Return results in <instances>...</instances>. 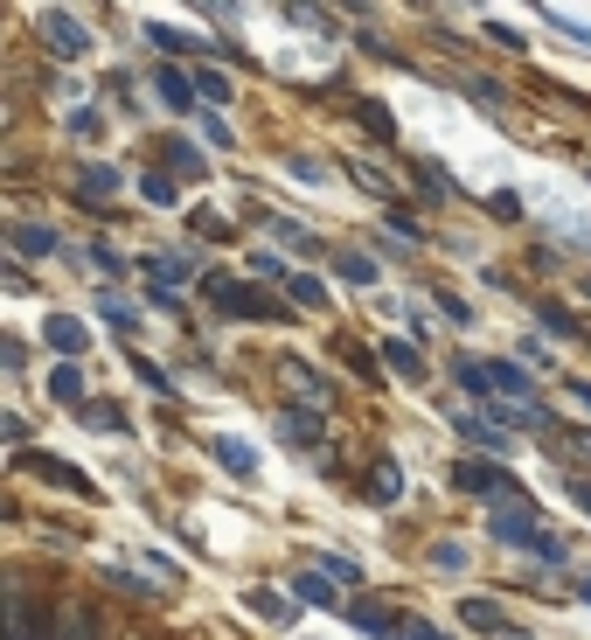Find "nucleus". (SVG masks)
Listing matches in <instances>:
<instances>
[{"label":"nucleus","mask_w":591,"mask_h":640,"mask_svg":"<svg viewBox=\"0 0 591 640\" xmlns=\"http://www.w3.org/2000/svg\"><path fill=\"white\" fill-rule=\"evenodd\" d=\"M209 299H216V313H231V320H279L272 293L237 286V278H209Z\"/></svg>","instance_id":"nucleus-1"},{"label":"nucleus","mask_w":591,"mask_h":640,"mask_svg":"<svg viewBox=\"0 0 591 640\" xmlns=\"http://www.w3.org/2000/svg\"><path fill=\"white\" fill-rule=\"evenodd\" d=\"M487 530H494V543H508V550H529V543H536V508L508 495V501H494Z\"/></svg>","instance_id":"nucleus-2"},{"label":"nucleus","mask_w":591,"mask_h":640,"mask_svg":"<svg viewBox=\"0 0 591 640\" xmlns=\"http://www.w3.org/2000/svg\"><path fill=\"white\" fill-rule=\"evenodd\" d=\"M452 487H460V495H487V501H508V466H487V460H460L452 466Z\"/></svg>","instance_id":"nucleus-3"},{"label":"nucleus","mask_w":591,"mask_h":640,"mask_svg":"<svg viewBox=\"0 0 591 640\" xmlns=\"http://www.w3.org/2000/svg\"><path fill=\"white\" fill-rule=\"evenodd\" d=\"M22 466H28V474H43L49 487H70V495H91V481H84L70 460H56V453H28V446H22Z\"/></svg>","instance_id":"nucleus-4"},{"label":"nucleus","mask_w":591,"mask_h":640,"mask_svg":"<svg viewBox=\"0 0 591 640\" xmlns=\"http://www.w3.org/2000/svg\"><path fill=\"white\" fill-rule=\"evenodd\" d=\"M43 43H49V49H63V56H84V49H91V35H84L78 14H56V8H49V14H43Z\"/></svg>","instance_id":"nucleus-5"},{"label":"nucleus","mask_w":591,"mask_h":640,"mask_svg":"<svg viewBox=\"0 0 591 640\" xmlns=\"http://www.w3.org/2000/svg\"><path fill=\"white\" fill-rule=\"evenodd\" d=\"M78 195L91 202V210H111L105 195H119V167H84V175H78Z\"/></svg>","instance_id":"nucleus-6"},{"label":"nucleus","mask_w":591,"mask_h":640,"mask_svg":"<svg viewBox=\"0 0 591 640\" xmlns=\"http://www.w3.org/2000/svg\"><path fill=\"white\" fill-rule=\"evenodd\" d=\"M49 348H63V355H84V342H91V334H84V320H70V313H49Z\"/></svg>","instance_id":"nucleus-7"},{"label":"nucleus","mask_w":591,"mask_h":640,"mask_svg":"<svg viewBox=\"0 0 591 640\" xmlns=\"http://www.w3.org/2000/svg\"><path fill=\"white\" fill-rule=\"evenodd\" d=\"M49 398H56V404H70V411H84V404H91V398H84V376L70 369V363H63V369H49Z\"/></svg>","instance_id":"nucleus-8"},{"label":"nucleus","mask_w":591,"mask_h":640,"mask_svg":"<svg viewBox=\"0 0 591 640\" xmlns=\"http://www.w3.org/2000/svg\"><path fill=\"white\" fill-rule=\"evenodd\" d=\"M56 640H105V627H98V613H84V606H70L63 619H56Z\"/></svg>","instance_id":"nucleus-9"},{"label":"nucleus","mask_w":591,"mask_h":640,"mask_svg":"<svg viewBox=\"0 0 591 640\" xmlns=\"http://www.w3.org/2000/svg\"><path fill=\"white\" fill-rule=\"evenodd\" d=\"M460 619L473 633H501V606H494V598H460Z\"/></svg>","instance_id":"nucleus-10"},{"label":"nucleus","mask_w":591,"mask_h":640,"mask_svg":"<svg viewBox=\"0 0 591 640\" xmlns=\"http://www.w3.org/2000/svg\"><path fill=\"white\" fill-rule=\"evenodd\" d=\"M154 91H161V98L175 105V111H188V105H196V84H188L181 70H161V78H154Z\"/></svg>","instance_id":"nucleus-11"},{"label":"nucleus","mask_w":591,"mask_h":640,"mask_svg":"<svg viewBox=\"0 0 591 640\" xmlns=\"http://www.w3.org/2000/svg\"><path fill=\"white\" fill-rule=\"evenodd\" d=\"M383 363H390L397 376H411V383H417V376H425V355H417L411 342H383Z\"/></svg>","instance_id":"nucleus-12"},{"label":"nucleus","mask_w":591,"mask_h":640,"mask_svg":"<svg viewBox=\"0 0 591 640\" xmlns=\"http://www.w3.org/2000/svg\"><path fill=\"white\" fill-rule=\"evenodd\" d=\"M279 431H285V439H293V446H314V439H320L314 411H279Z\"/></svg>","instance_id":"nucleus-13"},{"label":"nucleus","mask_w":591,"mask_h":640,"mask_svg":"<svg viewBox=\"0 0 591 640\" xmlns=\"http://www.w3.org/2000/svg\"><path fill=\"white\" fill-rule=\"evenodd\" d=\"M216 460L231 466V474H258V453H251L244 439H216Z\"/></svg>","instance_id":"nucleus-14"},{"label":"nucleus","mask_w":591,"mask_h":640,"mask_svg":"<svg viewBox=\"0 0 591 640\" xmlns=\"http://www.w3.org/2000/svg\"><path fill=\"white\" fill-rule=\"evenodd\" d=\"M14 244H22L28 258H49V251H56V230H43V223H22V230H14Z\"/></svg>","instance_id":"nucleus-15"},{"label":"nucleus","mask_w":591,"mask_h":640,"mask_svg":"<svg viewBox=\"0 0 591 640\" xmlns=\"http://www.w3.org/2000/svg\"><path fill=\"white\" fill-rule=\"evenodd\" d=\"M452 376H460V390H473V398H487V363H473V355H460V363H452Z\"/></svg>","instance_id":"nucleus-16"},{"label":"nucleus","mask_w":591,"mask_h":640,"mask_svg":"<svg viewBox=\"0 0 591 640\" xmlns=\"http://www.w3.org/2000/svg\"><path fill=\"white\" fill-rule=\"evenodd\" d=\"M285 293H293V307H328V286H320V278H285Z\"/></svg>","instance_id":"nucleus-17"},{"label":"nucleus","mask_w":591,"mask_h":640,"mask_svg":"<svg viewBox=\"0 0 591 640\" xmlns=\"http://www.w3.org/2000/svg\"><path fill=\"white\" fill-rule=\"evenodd\" d=\"M84 425L91 431H126V411L119 404H84Z\"/></svg>","instance_id":"nucleus-18"},{"label":"nucleus","mask_w":591,"mask_h":640,"mask_svg":"<svg viewBox=\"0 0 591 640\" xmlns=\"http://www.w3.org/2000/svg\"><path fill=\"white\" fill-rule=\"evenodd\" d=\"M341 278H348V286H376V265L362 251H341Z\"/></svg>","instance_id":"nucleus-19"},{"label":"nucleus","mask_w":591,"mask_h":640,"mask_svg":"<svg viewBox=\"0 0 591 640\" xmlns=\"http://www.w3.org/2000/svg\"><path fill=\"white\" fill-rule=\"evenodd\" d=\"M293 592L307 598V606H334V585H328V578H320V571H307V578H299Z\"/></svg>","instance_id":"nucleus-20"},{"label":"nucleus","mask_w":591,"mask_h":640,"mask_svg":"<svg viewBox=\"0 0 591 640\" xmlns=\"http://www.w3.org/2000/svg\"><path fill=\"white\" fill-rule=\"evenodd\" d=\"M175 175H188V181H202V175H209V161H202L188 140H175Z\"/></svg>","instance_id":"nucleus-21"},{"label":"nucleus","mask_w":591,"mask_h":640,"mask_svg":"<svg viewBox=\"0 0 591 640\" xmlns=\"http://www.w3.org/2000/svg\"><path fill=\"white\" fill-rule=\"evenodd\" d=\"M98 313H105V320H111V328H119V334H132V320H140V313L126 307V299H111V293L98 299Z\"/></svg>","instance_id":"nucleus-22"},{"label":"nucleus","mask_w":591,"mask_h":640,"mask_svg":"<svg viewBox=\"0 0 591 640\" xmlns=\"http://www.w3.org/2000/svg\"><path fill=\"white\" fill-rule=\"evenodd\" d=\"M460 431H466L473 446H508V439H501V425H487V418H460Z\"/></svg>","instance_id":"nucleus-23"},{"label":"nucleus","mask_w":591,"mask_h":640,"mask_svg":"<svg viewBox=\"0 0 591 640\" xmlns=\"http://www.w3.org/2000/svg\"><path fill=\"white\" fill-rule=\"evenodd\" d=\"M397 495H404V474L383 460V466H376V501H397Z\"/></svg>","instance_id":"nucleus-24"},{"label":"nucleus","mask_w":591,"mask_h":640,"mask_svg":"<svg viewBox=\"0 0 591 640\" xmlns=\"http://www.w3.org/2000/svg\"><path fill=\"white\" fill-rule=\"evenodd\" d=\"M355 627H362V633H390V613H383V606H369V598H362V606H355Z\"/></svg>","instance_id":"nucleus-25"},{"label":"nucleus","mask_w":591,"mask_h":640,"mask_svg":"<svg viewBox=\"0 0 591 640\" xmlns=\"http://www.w3.org/2000/svg\"><path fill=\"white\" fill-rule=\"evenodd\" d=\"M272 237H279V244H293V251H314V237L299 230V223H279V216H272Z\"/></svg>","instance_id":"nucleus-26"},{"label":"nucleus","mask_w":591,"mask_h":640,"mask_svg":"<svg viewBox=\"0 0 591 640\" xmlns=\"http://www.w3.org/2000/svg\"><path fill=\"white\" fill-rule=\"evenodd\" d=\"M196 91H202V98H216V105H223V98H231V78H216V70H202V78H196Z\"/></svg>","instance_id":"nucleus-27"},{"label":"nucleus","mask_w":591,"mask_h":640,"mask_svg":"<svg viewBox=\"0 0 591 640\" xmlns=\"http://www.w3.org/2000/svg\"><path fill=\"white\" fill-rule=\"evenodd\" d=\"M140 188H146V202H161V210H167V202H175V181H167V175H146Z\"/></svg>","instance_id":"nucleus-28"},{"label":"nucleus","mask_w":591,"mask_h":640,"mask_svg":"<svg viewBox=\"0 0 591 640\" xmlns=\"http://www.w3.org/2000/svg\"><path fill=\"white\" fill-rule=\"evenodd\" d=\"M154 43H161V49H196V35H181V28H161V22H154Z\"/></svg>","instance_id":"nucleus-29"},{"label":"nucleus","mask_w":591,"mask_h":640,"mask_svg":"<svg viewBox=\"0 0 591 640\" xmlns=\"http://www.w3.org/2000/svg\"><path fill=\"white\" fill-rule=\"evenodd\" d=\"M285 369H293V383L307 390V398H320V376H314V363H285Z\"/></svg>","instance_id":"nucleus-30"},{"label":"nucleus","mask_w":591,"mask_h":640,"mask_svg":"<svg viewBox=\"0 0 591 640\" xmlns=\"http://www.w3.org/2000/svg\"><path fill=\"white\" fill-rule=\"evenodd\" d=\"M529 550H536L543 564H564V543H557V536H543V530H536V543H529Z\"/></svg>","instance_id":"nucleus-31"},{"label":"nucleus","mask_w":591,"mask_h":640,"mask_svg":"<svg viewBox=\"0 0 591 640\" xmlns=\"http://www.w3.org/2000/svg\"><path fill=\"white\" fill-rule=\"evenodd\" d=\"M0 439H8V446H22V439H28V425L14 418V411H0Z\"/></svg>","instance_id":"nucleus-32"},{"label":"nucleus","mask_w":591,"mask_h":640,"mask_svg":"<svg viewBox=\"0 0 591 640\" xmlns=\"http://www.w3.org/2000/svg\"><path fill=\"white\" fill-rule=\"evenodd\" d=\"M487 210H494V216H522V195H515V188H501V195H494Z\"/></svg>","instance_id":"nucleus-33"},{"label":"nucleus","mask_w":591,"mask_h":640,"mask_svg":"<svg viewBox=\"0 0 591 640\" xmlns=\"http://www.w3.org/2000/svg\"><path fill=\"white\" fill-rule=\"evenodd\" d=\"M432 564H446V571H460V564H466V550H460V543H438V550H432Z\"/></svg>","instance_id":"nucleus-34"},{"label":"nucleus","mask_w":591,"mask_h":640,"mask_svg":"<svg viewBox=\"0 0 591 640\" xmlns=\"http://www.w3.org/2000/svg\"><path fill=\"white\" fill-rule=\"evenodd\" d=\"M543 328H549V334H578V320L557 313V307H543Z\"/></svg>","instance_id":"nucleus-35"},{"label":"nucleus","mask_w":591,"mask_h":640,"mask_svg":"<svg viewBox=\"0 0 591 640\" xmlns=\"http://www.w3.org/2000/svg\"><path fill=\"white\" fill-rule=\"evenodd\" d=\"M132 369L146 376V390H167V398H175V383H167V369H154V363H132Z\"/></svg>","instance_id":"nucleus-36"},{"label":"nucleus","mask_w":591,"mask_h":640,"mask_svg":"<svg viewBox=\"0 0 591 640\" xmlns=\"http://www.w3.org/2000/svg\"><path fill=\"white\" fill-rule=\"evenodd\" d=\"M549 22H557V28L570 35V43H584V49H591V28H584V22H570V14H549Z\"/></svg>","instance_id":"nucleus-37"},{"label":"nucleus","mask_w":591,"mask_h":640,"mask_svg":"<svg viewBox=\"0 0 591 640\" xmlns=\"http://www.w3.org/2000/svg\"><path fill=\"white\" fill-rule=\"evenodd\" d=\"M397 633H404V640H446L438 627H425V619H404V627H397Z\"/></svg>","instance_id":"nucleus-38"},{"label":"nucleus","mask_w":591,"mask_h":640,"mask_svg":"<svg viewBox=\"0 0 591 640\" xmlns=\"http://www.w3.org/2000/svg\"><path fill=\"white\" fill-rule=\"evenodd\" d=\"M570 495H578V508H591V487L584 481H570Z\"/></svg>","instance_id":"nucleus-39"},{"label":"nucleus","mask_w":591,"mask_h":640,"mask_svg":"<svg viewBox=\"0 0 591 640\" xmlns=\"http://www.w3.org/2000/svg\"><path fill=\"white\" fill-rule=\"evenodd\" d=\"M584 598H591V571H584Z\"/></svg>","instance_id":"nucleus-40"}]
</instances>
